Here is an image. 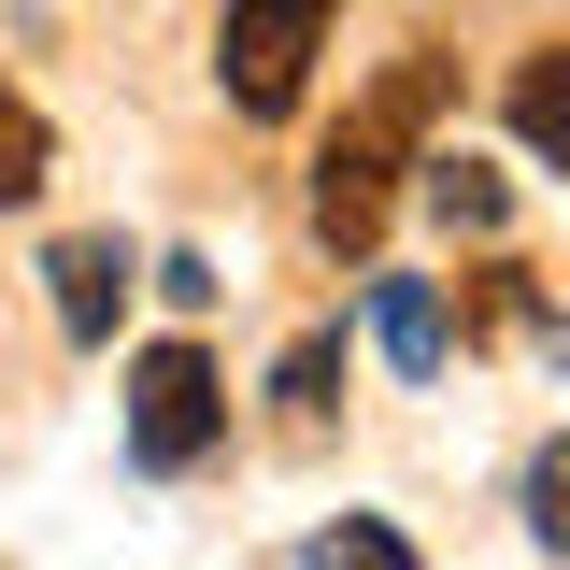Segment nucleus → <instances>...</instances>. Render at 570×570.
I'll use <instances>...</instances> for the list:
<instances>
[{
	"instance_id": "39448f33",
	"label": "nucleus",
	"mask_w": 570,
	"mask_h": 570,
	"mask_svg": "<svg viewBox=\"0 0 570 570\" xmlns=\"http://www.w3.org/2000/svg\"><path fill=\"white\" fill-rule=\"evenodd\" d=\"M43 285H58V328H71V343H115V299H129V257H115L100 228H86V243H58V257H43Z\"/></svg>"
},
{
	"instance_id": "f03ea898",
	"label": "nucleus",
	"mask_w": 570,
	"mask_h": 570,
	"mask_svg": "<svg viewBox=\"0 0 570 570\" xmlns=\"http://www.w3.org/2000/svg\"><path fill=\"white\" fill-rule=\"evenodd\" d=\"M328 14H343V0H228V29H214L228 115L285 129V115H299V86H314V58H328Z\"/></svg>"
},
{
	"instance_id": "9d476101",
	"label": "nucleus",
	"mask_w": 570,
	"mask_h": 570,
	"mask_svg": "<svg viewBox=\"0 0 570 570\" xmlns=\"http://www.w3.org/2000/svg\"><path fill=\"white\" fill-rule=\"evenodd\" d=\"M328 385H343V343H328V328H314V343H285V371H272L285 428H314V414H328Z\"/></svg>"
},
{
	"instance_id": "7ed1b4c3",
	"label": "nucleus",
	"mask_w": 570,
	"mask_h": 570,
	"mask_svg": "<svg viewBox=\"0 0 570 570\" xmlns=\"http://www.w3.org/2000/svg\"><path fill=\"white\" fill-rule=\"evenodd\" d=\"M214 442H228V385H214V356L200 343H157L129 371V456L142 471H200Z\"/></svg>"
},
{
	"instance_id": "6e6552de",
	"label": "nucleus",
	"mask_w": 570,
	"mask_h": 570,
	"mask_svg": "<svg viewBox=\"0 0 570 570\" xmlns=\"http://www.w3.org/2000/svg\"><path fill=\"white\" fill-rule=\"evenodd\" d=\"M43 171H58V129H43L14 86H0V214H14V200H43Z\"/></svg>"
},
{
	"instance_id": "1a4fd4ad",
	"label": "nucleus",
	"mask_w": 570,
	"mask_h": 570,
	"mask_svg": "<svg viewBox=\"0 0 570 570\" xmlns=\"http://www.w3.org/2000/svg\"><path fill=\"white\" fill-rule=\"evenodd\" d=\"M314 570H414V542H400L385 513H328V528H314Z\"/></svg>"
},
{
	"instance_id": "9b49d317",
	"label": "nucleus",
	"mask_w": 570,
	"mask_h": 570,
	"mask_svg": "<svg viewBox=\"0 0 570 570\" xmlns=\"http://www.w3.org/2000/svg\"><path fill=\"white\" fill-rule=\"evenodd\" d=\"M528 528H542V557H570V442L528 456Z\"/></svg>"
},
{
	"instance_id": "0eeeda50",
	"label": "nucleus",
	"mask_w": 570,
	"mask_h": 570,
	"mask_svg": "<svg viewBox=\"0 0 570 570\" xmlns=\"http://www.w3.org/2000/svg\"><path fill=\"white\" fill-rule=\"evenodd\" d=\"M513 142L570 171V43H557V58H528V71H513Z\"/></svg>"
},
{
	"instance_id": "423d86ee",
	"label": "nucleus",
	"mask_w": 570,
	"mask_h": 570,
	"mask_svg": "<svg viewBox=\"0 0 570 570\" xmlns=\"http://www.w3.org/2000/svg\"><path fill=\"white\" fill-rule=\"evenodd\" d=\"M414 200L442 214L456 243H499V214H513V186H499L485 157H456V142H442V157H414Z\"/></svg>"
},
{
	"instance_id": "20e7f679",
	"label": "nucleus",
	"mask_w": 570,
	"mask_h": 570,
	"mask_svg": "<svg viewBox=\"0 0 570 570\" xmlns=\"http://www.w3.org/2000/svg\"><path fill=\"white\" fill-rule=\"evenodd\" d=\"M371 343H385V371H400V385H442V356H456V314H442V285L371 272Z\"/></svg>"
},
{
	"instance_id": "f257e3e1",
	"label": "nucleus",
	"mask_w": 570,
	"mask_h": 570,
	"mask_svg": "<svg viewBox=\"0 0 570 570\" xmlns=\"http://www.w3.org/2000/svg\"><path fill=\"white\" fill-rule=\"evenodd\" d=\"M428 115H442V58H400L343 129H328V157H314V228H328V257H371V228H385V200H400Z\"/></svg>"
}]
</instances>
